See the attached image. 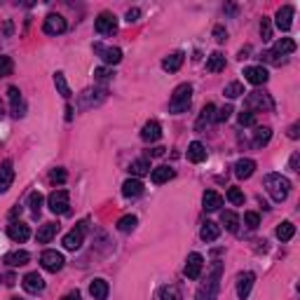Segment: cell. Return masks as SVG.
<instances>
[{
    "mask_svg": "<svg viewBox=\"0 0 300 300\" xmlns=\"http://www.w3.org/2000/svg\"><path fill=\"white\" fill-rule=\"evenodd\" d=\"M221 272H223V263L216 261L206 274V279L202 282V286L195 293V300H216L218 289H221Z\"/></svg>",
    "mask_w": 300,
    "mask_h": 300,
    "instance_id": "cell-1",
    "label": "cell"
},
{
    "mask_svg": "<svg viewBox=\"0 0 300 300\" xmlns=\"http://www.w3.org/2000/svg\"><path fill=\"white\" fill-rule=\"evenodd\" d=\"M263 185H265V190L270 192V197L274 202H284L291 192V181L286 176H282V174H267L263 178Z\"/></svg>",
    "mask_w": 300,
    "mask_h": 300,
    "instance_id": "cell-2",
    "label": "cell"
},
{
    "mask_svg": "<svg viewBox=\"0 0 300 300\" xmlns=\"http://www.w3.org/2000/svg\"><path fill=\"white\" fill-rule=\"evenodd\" d=\"M190 101H192V84H188V82L178 84V87L174 89L172 101H169V111H172L174 115L185 113L190 108Z\"/></svg>",
    "mask_w": 300,
    "mask_h": 300,
    "instance_id": "cell-3",
    "label": "cell"
},
{
    "mask_svg": "<svg viewBox=\"0 0 300 300\" xmlns=\"http://www.w3.org/2000/svg\"><path fill=\"white\" fill-rule=\"evenodd\" d=\"M244 106H246V111H265V113H272L274 111V101H272V96L270 94H265V92H251L249 96L244 99Z\"/></svg>",
    "mask_w": 300,
    "mask_h": 300,
    "instance_id": "cell-4",
    "label": "cell"
},
{
    "mask_svg": "<svg viewBox=\"0 0 300 300\" xmlns=\"http://www.w3.org/2000/svg\"><path fill=\"white\" fill-rule=\"evenodd\" d=\"M94 54L108 66H115V63L122 61V50L120 47H108L103 42H94Z\"/></svg>",
    "mask_w": 300,
    "mask_h": 300,
    "instance_id": "cell-5",
    "label": "cell"
},
{
    "mask_svg": "<svg viewBox=\"0 0 300 300\" xmlns=\"http://www.w3.org/2000/svg\"><path fill=\"white\" fill-rule=\"evenodd\" d=\"M47 206H50L54 213H59V216L68 213V206H71V195H68V190H54V192L47 197Z\"/></svg>",
    "mask_w": 300,
    "mask_h": 300,
    "instance_id": "cell-6",
    "label": "cell"
},
{
    "mask_svg": "<svg viewBox=\"0 0 300 300\" xmlns=\"http://www.w3.org/2000/svg\"><path fill=\"white\" fill-rule=\"evenodd\" d=\"M87 225L89 223L87 221H82L78 225V228H73L71 232L63 237V249H68V251H78L80 246H82V239H84V232H87Z\"/></svg>",
    "mask_w": 300,
    "mask_h": 300,
    "instance_id": "cell-7",
    "label": "cell"
},
{
    "mask_svg": "<svg viewBox=\"0 0 300 300\" xmlns=\"http://www.w3.org/2000/svg\"><path fill=\"white\" fill-rule=\"evenodd\" d=\"M94 28L99 35H113L117 33V17L115 14H111V12H103V14H99L94 22Z\"/></svg>",
    "mask_w": 300,
    "mask_h": 300,
    "instance_id": "cell-8",
    "label": "cell"
},
{
    "mask_svg": "<svg viewBox=\"0 0 300 300\" xmlns=\"http://www.w3.org/2000/svg\"><path fill=\"white\" fill-rule=\"evenodd\" d=\"M63 253H59V251H54V249H50V251H45L42 256H40V265L47 270V272H59L63 267Z\"/></svg>",
    "mask_w": 300,
    "mask_h": 300,
    "instance_id": "cell-9",
    "label": "cell"
},
{
    "mask_svg": "<svg viewBox=\"0 0 300 300\" xmlns=\"http://www.w3.org/2000/svg\"><path fill=\"white\" fill-rule=\"evenodd\" d=\"M66 28H68V24H66V19H63L61 14H50V17L45 19V24H42V31L47 35H61Z\"/></svg>",
    "mask_w": 300,
    "mask_h": 300,
    "instance_id": "cell-10",
    "label": "cell"
},
{
    "mask_svg": "<svg viewBox=\"0 0 300 300\" xmlns=\"http://www.w3.org/2000/svg\"><path fill=\"white\" fill-rule=\"evenodd\" d=\"M7 94H10V113H12V117H24L26 115V103H24V99H22V92H19L17 87H10L7 89Z\"/></svg>",
    "mask_w": 300,
    "mask_h": 300,
    "instance_id": "cell-11",
    "label": "cell"
},
{
    "mask_svg": "<svg viewBox=\"0 0 300 300\" xmlns=\"http://www.w3.org/2000/svg\"><path fill=\"white\" fill-rule=\"evenodd\" d=\"M202 267H204V258H202V253H190L188 261H185V277L188 279H200L202 274Z\"/></svg>",
    "mask_w": 300,
    "mask_h": 300,
    "instance_id": "cell-12",
    "label": "cell"
},
{
    "mask_svg": "<svg viewBox=\"0 0 300 300\" xmlns=\"http://www.w3.org/2000/svg\"><path fill=\"white\" fill-rule=\"evenodd\" d=\"M22 286H24V291H26V293L38 295V293H42V291H45V279L40 277L38 272H28L26 277L22 279Z\"/></svg>",
    "mask_w": 300,
    "mask_h": 300,
    "instance_id": "cell-13",
    "label": "cell"
},
{
    "mask_svg": "<svg viewBox=\"0 0 300 300\" xmlns=\"http://www.w3.org/2000/svg\"><path fill=\"white\" fill-rule=\"evenodd\" d=\"M293 14H295V10L291 5L279 7V10H277V19H274V24H277L279 31H284V33L289 31L291 24H293Z\"/></svg>",
    "mask_w": 300,
    "mask_h": 300,
    "instance_id": "cell-14",
    "label": "cell"
},
{
    "mask_svg": "<svg viewBox=\"0 0 300 300\" xmlns=\"http://www.w3.org/2000/svg\"><path fill=\"white\" fill-rule=\"evenodd\" d=\"M267 71L263 66H249V68H244V80L246 82H251V84H265L267 82Z\"/></svg>",
    "mask_w": 300,
    "mask_h": 300,
    "instance_id": "cell-15",
    "label": "cell"
},
{
    "mask_svg": "<svg viewBox=\"0 0 300 300\" xmlns=\"http://www.w3.org/2000/svg\"><path fill=\"white\" fill-rule=\"evenodd\" d=\"M253 282H256V274L253 272H244V274H239L237 277V295L242 300L249 298L251 289H253Z\"/></svg>",
    "mask_w": 300,
    "mask_h": 300,
    "instance_id": "cell-16",
    "label": "cell"
},
{
    "mask_svg": "<svg viewBox=\"0 0 300 300\" xmlns=\"http://www.w3.org/2000/svg\"><path fill=\"white\" fill-rule=\"evenodd\" d=\"M12 181H14V167H12V160H5L0 164V195L10 188Z\"/></svg>",
    "mask_w": 300,
    "mask_h": 300,
    "instance_id": "cell-17",
    "label": "cell"
},
{
    "mask_svg": "<svg viewBox=\"0 0 300 300\" xmlns=\"http://www.w3.org/2000/svg\"><path fill=\"white\" fill-rule=\"evenodd\" d=\"M160 136H162V127H160V122L150 120V122H145V124H143L141 139H143L145 143H155V141H160Z\"/></svg>",
    "mask_w": 300,
    "mask_h": 300,
    "instance_id": "cell-18",
    "label": "cell"
},
{
    "mask_svg": "<svg viewBox=\"0 0 300 300\" xmlns=\"http://www.w3.org/2000/svg\"><path fill=\"white\" fill-rule=\"evenodd\" d=\"M253 172H256V162L249 160V157H242V160H237V164H234V176L237 178H251Z\"/></svg>",
    "mask_w": 300,
    "mask_h": 300,
    "instance_id": "cell-19",
    "label": "cell"
},
{
    "mask_svg": "<svg viewBox=\"0 0 300 300\" xmlns=\"http://www.w3.org/2000/svg\"><path fill=\"white\" fill-rule=\"evenodd\" d=\"M7 237L12 242H26L31 237V230H28L26 223H12L10 228H7Z\"/></svg>",
    "mask_w": 300,
    "mask_h": 300,
    "instance_id": "cell-20",
    "label": "cell"
},
{
    "mask_svg": "<svg viewBox=\"0 0 300 300\" xmlns=\"http://www.w3.org/2000/svg\"><path fill=\"white\" fill-rule=\"evenodd\" d=\"M209 122H216V106H213V103H206V106L202 108L200 120H197L195 129H197V132H204V124H209Z\"/></svg>",
    "mask_w": 300,
    "mask_h": 300,
    "instance_id": "cell-21",
    "label": "cell"
},
{
    "mask_svg": "<svg viewBox=\"0 0 300 300\" xmlns=\"http://www.w3.org/2000/svg\"><path fill=\"white\" fill-rule=\"evenodd\" d=\"M143 183H141L139 178H129V181H124L122 183V195L124 197H129V200H132V197H141V195H143Z\"/></svg>",
    "mask_w": 300,
    "mask_h": 300,
    "instance_id": "cell-22",
    "label": "cell"
},
{
    "mask_svg": "<svg viewBox=\"0 0 300 300\" xmlns=\"http://www.w3.org/2000/svg\"><path fill=\"white\" fill-rule=\"evenodd\" d=\"M202 204H204L206 211H218L223 206V197L216 192V190H206L204 197H202Z\"/></svg>",
    "mask_w": 300,
    "mask_h": 300,
    "instance_id": "cell-23",
    "label": "cell"
},
{
    "mask_svg": "<svg viewBox=\"0 0 300 300\" xmlns=\"http://www.w3.org/2000/svg\"><path fill=\"white\" fill-rule=\"evenodd\" d=\"M108 282L106 279H94V282L89 284V293H92V298L94 300H106L108 298Z\"/></svg>",
    "mask_w": 300,
    "mask_h": 300,
    "instance_id": "cell-24",
    "label": "cell"
},
{
    "mask_svg": "<svg viewBox=\"0 0 300 300\" xmlns=\"http://www.w3.org/2000/svg\"><path fill=\"white\" fill-rule=\"evenodd\" d=\"M183 61H185V54L183 52H174V54H169L164 61H162V68L167 73H176L178 68L183 66Z\"/></svg>",
    "mask_w": 300,
    "mask_h": 300,
    "instance_id": "cell-25",
    "label": "cell"
},
{
    "mask_svg": "<svg viewBox=\"0 0 300 300\" xmlns=\"http://www.w3.org/2000/svg\"><path fill=\"white\" fill-rule=\"evenodd\" d=\"M56 232H59V223H45L42 228L38 230V242L40 244H50L52 239L56 237Z\"/></svg>",
    "mask_w": 300,
    "mask_h": 300,
    "instance_id": "cell-26",
    "label": "cell"
},
{
    "mask_svg": "<svg viewBox=\"0 0 300 300\" xmlns=\"http://www.w3.org/2000/svg\"><path fill=\"white\" fill-rule=\"evenodd\" d=\"M188 160L195 162V164H202V162L206 160V148L200 141H192V143L188 145Z\"/></svg>",
    "mask_w": 300,
    "mask_h": 300,
    "instance_id": "cell-27",
    "label": "cell"
},
{
    "mask_svg": "<svg viewBox=\"0 0 300 300\" xmlns=\"http://www.w3.org/2000/svg\"><path fill=\"white\" fill-rule=\"evenodd\" d=\"M218 234H221V225L213 223V221H206L204 225H202V230H200V237L204 239V242H216Z\"/></svg>",
    "mask_w": 300,
    "mask_h": 300,
    "instance_id": "cell-28",
    "label": "cell"
},
{
    "mask_svg": "<svg viewBox=\"0 0 300 300\" xmlns=\"http://www.w3.org/2000/svg\"><path fill=\"white\" fill-rule=\"evenodd\" d=\"M150 178H153V183L155 185H162V183H167V181L174 178V169L172 167H155L153 172H150Z\"/></svg>",
    "mask_w": 300,
    "mask_h": 300,
    "instance_id": "cell-29",
    "label": "cell"
},
{
    "mask_svg": "<svg viewBox=\"0 0 300 300\" xmlns=\"http://www.w3.org/2000/svg\"><path fill=\"white\" fill-rule=\"evenodd\" d=\"M28 261H31V253H28V251H12V253L5 256V263L10 267H22V265H26Z\"/></svg>",
    "mask_w": 300,
    "mask_h": 300,
    "instance_id": "cell-30",
    "label": "cell"
},
{
    "mask_svg": "<svg viewBox=\"0 0 300 300\" xmlns=\"http://www.w3.org/2000/svg\"><path fill=\"white\" fill-rule=\"evenodd\" d=\"M129 174H132L134 178H141V176H145V174H150V162L145 160V157L134 160L132 164H129Z\"/></svg>",
    "mask_w": 300,
    "mask_h": 300,
    "instance_id": "cell-31",
    "label": "cell"
},
{
    "mask_svg": "<svg viewBox=\"0 0 300 300\" xmlns=\"http://www.w3.org/2000/svg\"><path fill=\"white\" fill-rule=\"evenodd\" d=\"M155 300H181V289H178L176 284H169V286H162L157 291Z\"/></svg>",
    "mask_w": 300,
    "mask_h": 300,
    "instance_id": "cell-32",
    "label": "cell"
},
{
    "mask_svg": "<svg viewBox=\"0 0 300 300\" xmlns=\"http://www.w3.org/2000/svg\"><path fill=\"white\" fill-rule=\"evenodd\" d=\"M225 68V56L221 52H213L209 59H206V71L209 73H221Z\"/></svg>",
    "mask_w": 300,
    "mask_h": 300,
    "instance_id": "cell-33",
    "label": "cell"
},
{
    "mask_svg": "<svg viewBox=\"0 0 300 300\" xmlns=\"http://www.w3.org/2000/svg\"><path fill=\"white\" fill-rule=\"evenodd\" d=\"M270 139H272V129L270 127H258L256 132H253V145H256V148L267 145L270 143Z\"/></svg>",
    "mask_w": 300,
    "mask_h": 300,
    "instance_id": "cell-34",
    "label": "cell"
},
{
    "mask_svg": "<svg viewBox=\"0 0 300 300\" xmlns=\"http://www.w3.org/2000/svg\"><path fill=\"white\" fill-rule=\"evenodd\" d=\"M272 52H274V54H279V56L291 54V52H295V40H291V38L277 40V42H274V47H272Z\"/></svg>",
    "mask_w": 300,
    "mask_h": 300,
    "instance_id": "cell-35",
    "label": "cell"
},
{
    "mask_svg": "<svg viewBox=\"0 0 300 300\" xmlns=\"http://www.w3.org/2000/svg\"><path fill=\"white\" fill-rule=\"evenodd\" d=\"M295 234V225L291 221H284L277 225V239H282V242H289V239H293Z\"/></svg>",
    "mask_w": 300,
    "mask_h": 300,
    "instance_id": "cell-36",
    "label": "cell"
},
{
    "mask_svg": "<svg viewBox=\"0 0 300 300\" xmlns=\"http://www.w3.org/2000/svg\"><path fill=\"white\" fill-rule=\"evenodd\" d=\"M221 223L230 230V232H237V228H239V216H237L234 211H223V213H221Z\"/></svg>",
    "mask_w": 300,
    "mask_h": 300,
    "instance_id": "cell-37",
    "label": "cell"
},
{
    "mask_svg": "<svg viewBox=\"0 0 300 300\" xmlns=\"http://www.w3.org/2000/svg\"><path fill=\"white\" fill-rule=\"evenodd\" d=\"M54 84H56V92H59L63 99H71V87H68L63 73H54Z\"/></svg>",
    "mask_w": 300,
    "mask_h": 300,
    "instance_id": "cell-38",
    "label": "cell"
},
{
    "mask_svg": "<svg viewBox=\"0 0 300 300\" xmlns=\"http://www.w3.org/2000/svg\"><path fill=\"white\" fill-rule=\"evenodd\" d=\"M136 223H139V218L129 213V216H122L117 221V230H120V232H132V230L136 228Z\"/></svg>",
    "mask_w": 300,
    "mask_h": 300,
    "instance_id": "cell-39",
    "label": "cell"
},
{
    "mask_svg": "<svg viewBox=\"0 0 300 300\" xmlns=\"http://www.w3.org/2000/svg\"><path fill=\"white\" fill-rule=\"evenodd\" d=\"M42 195L40 192H31V197H28V206H31V211H33V216H40V211H42Z\"/></svg>",
    "mask_w": 300,
    "mask_h": 300,
    "instance_id": "cell-40",
    "label": "cell"
},
{
    "mask_svg": "<svg viewBox=\"0 0 300 300\" xmlns=\"http://www.w3.org/2000/svg\"><path fill=\"white\" fill-rule=\"evenodd\" d=\"M113 75H115V73H113L111 68H96V71H94V80H96V82H101V84L111 82Z\"/></svg>",
    "mask_w": 300,
    "mask_h": 300,
    "instance_id": "cell-41",
    "label": "cell"
},
{
    "mask_svg": "<svg viewBox=\"0 0 300 300\" xmlns=\"http://www.w3.org/2000/svg\"><path fill=\"white\" fill-rule=\"evenodd\" d=\"M12 71H14V61H12L10 56H0V78L12 75Z\"/></svg>",
    "mask_w": 300,
    "mask_h": 300,
    "instance_id": "cell-42",
    "label": "cell"
},
{
    "mask_svg": "<svg viewBox=\"0 0 300 300\" xmlns=\"http://www.w3.org/2000/svg\"><path fill=\"white\" fill-rule=\"evenodd\" d=\"M244 94V84L242 82H230L228 87H225V96L228 99H237V96Z\"/></svg>",
    "mask_w": 300,
    "mask_h": 300,
    "instance_id": "cell-43",
    "label": "cell"
},
{
    "mask_svg": "<svg viewBox=\"0 0 300 300\" xmlns=\"http://www.w3.org/2000/svg\"><path fill=\"white\" fill-rule=\"evenodd\" d=\"M239 124H242V127H253V124H256V113L242 111L239 113Z\"/></svg>",
    "mask_w": 300,
    "mask_h": 300,
    "instance_id": "cell-44",
    "label": "cell"
},
{
    "mask_svg": "<svg viewBox=\"0 0 300 300\" xmlns=\"http://www.w3.org/2000/svg\"><path fill=\"white\" fill-rule=\"evenodd\" d=\"M244 223H246V228L256 230L258 225H261V216H258L256 211H246V213H244Z\"/></svg>",
    "mask_w": 300,
    "mask_h": 300,
    "instance_id": "cell-45",
    "label": "cell"
},
{
    "mask_svg": "<svg viewBox=\"0 0 300 300\" xmlns=\"http://www.w3.org/2000/svg\"><path fill=\"white\" fill-rule=\"evenodd\" d=\"M228 200L232 202V204H244V192H242V190L239 188H230L228 190Z\"/></svg>",
    "mask_w": 300,
    "mask_h": 300,
    "instance_id": "cell-46",
    "label": "cell"
},
{
    "mask_svg": "<svg viewBox=\"0 0 300 300\" xmlns=\"http://www.w3.org/2000/svg\"><path fill=\"white\" fill-rule=\"evenodd\" d=\"M261 59H263V61H270V63H274V66H279V63H284V56L274 54L272 50H270V52H263V54H261Z\"/></svg>",
    "mask_w": 300,
    "mask_h": 300,
    "instance_id": "cell-47",
    "label": "cell"
},
{
    "mask_svg": "<svg viewBox=\"0 0 300 300\" xmlns=\"http://www.w3.org/2000/svg\"><path fill=\"white\" fill-rule=\"evenodd\" d=\"M261 35H263V40H270V38H272V26H270V19H267V17H263Z\"/></svg>",
    "mask_w": 300,
    "mask_h": 300,
    "instance_id": "cell-48",
    "label": "cell"
},
{
    "mask_svg": "<svg viewBox=\"0 0 300 300\" xmlns=\"http://www.w3.org/2000/svg\"><path fill=\"white\" fill-rule=\"evenodd\" d=\"M230 115H232V108H230V106L221 108V111L216 113V122H228V120H230Z\"/></svg>",
    "mask_w": 300,
    "mask_h": 300,
    "instance_id": "cell-49",
    "label": "cell"
},
{
    "mask_svg": "<svg viewBox=\"0 0 300 300\" xmlns=\"http://www.w3.org/2000/svg\"><path fill=\"white\" fill-rule=\"evenodd\" d=\"M50 178H52V183H63L68 178V174L63 172V169H54V172L50 174Z\"/></svg>",
    "mask_w": 300,
    "mask_h": 300,
    "instance_id": "cell-50",
    "label": "cell"
},
{
    "mask_svg": "<svg viewBox=\"0 0 300 300\" xmlns=\"http://www.w3.org/2000/svg\"><path fill=\"white\" fill-rule=\"evenodd\" d=\"M213 38H216V42H225V40H228V31L223 26H216L213 28Z\"/></svg>",
    "mask_w": 300,
    "mask_h": 300,
    "instance_id": "cell-51",
    "label": "cell"
},
{
    "mask_svg": "<svg viewBox=\"0 0 300 300\" xmlns=\"http://www.w3.org/2000/svg\"><path fill=\"white\" fill-rule=\"evenodd\" d=\"M139 17H141V10H139V7H132V10H127V22L129 24L139 22Z\"/></svg>",
    "mask_w": 300,
    "mask_h": 300,
    "instance_id": "cell-52",
    "label": "cell"
},
{
    "mask_svg": "<svg viewBox=\"0 0 300 300\" xmlns=\"http://www.w3.org/2000/svg\"><path fill=\"white\" fill-rule=\"evenodd\" d=\"M289 167H291V172H300V155H298V153H293V155H291Z\"/></svg>",
    "mask_w": 300,
    "mask_h": 300,
    "instance_id": "cell-53",
    "label": "cell"
},
{
    "mask_svg": "<svg viewBox=\"0 0 300 300\" xmlns=\"http://www.w3.org/2000/svg\"><path fill=\"white\" fill-rule=\"evenodd\" d=\"M298 129H300V124H298V122L291 124V127H289V139H298V136H300Z\"/></svg>",
    "mask_w": 300,
    "mask_h": 300,
    "instance_id": "cell-54",
    "label": "cell"
},
{
    "mask_svg": "<svg viewBox=\"0 0 300 300\" xmlns=\"http://www.w3.org/2000/svg\"><path fill=\"white\" fill-rule=\"evenodd\" d=\"M164 150H167V148H162V145H157V148L148 150V155H150V157H162V155H164Z\"/></svg>",
    "mask_w": 300,
    "mask_h": 300,
    "instance_id": "cell-55",
    "label": "cell"
},
{
    "mask_svg": "<svg viewBox=\"0 0 300 300\" xmlns=\"http://www.w3.org/2000/svg\"><path fill=\"white\" fill-rule=\"evenodd\" d=\"M61 300H82V295H80L78 291H71V293H66Z\"/></svg>",
    "mask_w": 300,
    "mask_h": 300,
    "instance_id": "cell-56",
    "label": "cell"
},
{
    "mask_svg": "<svg viewBox=\"0 0 300 300\" xmlns=\"http://www.w3.org/2000/svg\"><path fill=\"white\" fill-rule=\"evenodd\" d=\"M17 216H22V206H14V209H12V211H10V218H17Z\"/></svg>",
    "mask_w": 300,
    "mask_h": 300,
    "instance_id": "cell-57",
    "label": "cell"
},
{
    "mask_svg": "<svg viewBox=\"0 0 300 300\" xmlns=\"http://www.w3.org/2000/svg\"><path fill=\"white\" fill-rule=\"evenodd\" d=\"M12 31H14V26H12V22H5V35L10 38L12 35Z\"/></svg>",
    "mask_w": 300,
    "mask_h": 300,
    "instance_id": "cell-58",
    "label": "cell"
},
{
    "mask_svg": "<svg viewBox=\"0 0 300 300\" xmlns=\"http://www.w3.org/2000/svg\"><path fill=\"white\" fill-rule=\"evenodd\" d=\"M14 282H17V279H14V274H7V277H5V284H7V286H14Z\"/></svg>",
    "mask_w": 300,
    "mask_h": 300,
    "instance_id": "cell-59",
    "label": "cell"
},
{
    "mask_svg": "<svg viewBox=\"0 0 300 300\" xmlns=\"http://www.w3.org/2000/svg\"><path fill=\"white\" fill-rule=\"evenodd\" d=\"M66 120H68V122L73 120V108L71 106H66Z\"/></svg>",
    "mask_w": 300,
    "mask_h": 300,
    "instance_id": "cell-60",
    "label": "cell"
},
{
    "mask_svg": "<svg viewBox=\"0 0 300 300\" xmlns=\"http://www.w3.org/2000/svg\"><path fill=\"white\" fill-rule=\"evenodd\" d=\"M249 52H251V47H244V50L239 52V59H246V54H249Z\"/></svg>",
    "mask_w": 300,
    "mask_h": 300,
    "instance_id": "cell-61",
    "label": "cell"
},
{
    "mask_svg": "<svg viewBox=\"0 0 300 300\" xmlns=\"http://www.w3.org/2000/svg\"><path fill=\"white\" fill-rule=\"evenodd\" d=\"M3 115H5V111H3V103H0V117H3Z\"/></svg>",
    "mask_w": 300,
    "mask_h": 300,
    "instance_id": "cell-62",
    "label": "cell"
},
{
    "mask_svg": "<svg viewBox=\"0 0 300 300\" xmlns=\"http://www.w3.org/2000/svg\"><path fill=\"white\" fill-rule=\"evenodd\" d=\"M12 300H22V298H12Z\"/></svg>",
    "mask_w": 300,
    "mask_h": 300,
    "instance_id": "cell-63",
    "label": "cell"
}]
</instances>
